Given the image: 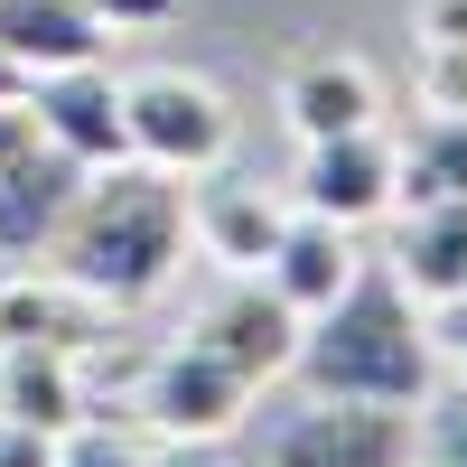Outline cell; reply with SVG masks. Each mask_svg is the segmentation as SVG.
<instances>
[{
    "label": "cell",
    "mask_w": 467,
    "mask_h": 467,
    "mask_svg": "<svg viewBox=\"0 0 467 467\" xmlns=\"http://www.w3.org/2000/svg\"><path fill=\"white\" fill-rule=\"evenodd\" d=\"M290 374L308 383V402H383V411H411L440 383L431 308L393 281V262H356V281L299 327Z\"/></svg>",
    "instance_id": "6da1fadb"
},
{
    "label": "cell",
    "mask_w": 467,
    "mask_h": 467,
    "mask_svg": "<svg viewBox=\"0 0 467 467\" xmlns=\"http://www.w3.org/2000/svg\"><path fill=\"white\" fill-rule=\"evenodd\" d=\"M178 262H187V197H178V178L140 169V160L94 169L75 187L57 244H47V271L75 281L85 299H103L112 318L140 308V299H160L178 281Z\"/></svg>",
    "instance_id": "7a4b0ae2"
},
{
    "label": "cell",
    "mask_w": 467,
    "mask_h": 467,
    "mask_svg": "<svg viewBox=\"0 0 467 467\" xmlns=\"http://www.w3.org/2000/svg\"><path fill=\"white\" fill-rule=\"evenodd\" d=\"M122 131H131V160L160 169V178H197V169H224L234 150V103L187 66H150V75H122Z\"/></svg>",
    "instance_id": "3957f363"
},
{
    "label": "cell",
    "mask_w": 467,
    "mask_h": 467,
    "mask_svg": "<svg viewBox=\"0 0 467 467\" xmlns=\"http://www.w3.org/2000/svg\"><path fill=\"white\" fill-rule=\"evenodd\" d=\"M244 402H253V383L234 374L215 346H197V337L140 356V374H131V411H140L160 440H187V449H215L234 420H244Z\"/></svg>",
    "instance_id": "277c9868"
},
{
    "label": "cell",
    "mask_w": 467,
    "mask_h": 467,
    "mask_svg": "<svg viewBox=\"0 0 467 467\" xmlns=\"http://www.w3.org/2000/svg\"><path fill=\"white\" fill-rule=\"evenodd\" d=\"M393 187H402V150L393 131H337V140H299V178H290V206L299 215H327V224H383L393 215Z\"/></svg>",
    "instance_id": "5b68a950"
},
{
    "label": "cell",
    "mask_w": 467,
    "mask_h": 467,
    "mask_svg": "<svg viewBox=\"0 0 467 467\" xmlns=\"http://www.w3.org/2000/svg\"><path fill=\"white\" fill-rule=\"evenodd\" d=\"M299 327H308V318H299V308L262 281V271H224V290L197 308V327H187V337L215 346V356L244 374V383H271V374H290Z\"/></svg>",
    "instance_id": "8992f818"
},
{
    "label": "cell",
    "mask_w": 467,
    "mask_h": 467,
    "mask_svg": "<svg viewBox=\"0 0 467 467\" xmlns=\"http://www.w3.org/2000/svg\"><path fill=\"white\" fill-rule=\"evenodd\" d=\"M28 112H37V140L66 150L75 169H122V160H131L122 75H112L103 57H94V66H66V75H37V85H28Z\"/></svg>",
    "instance_id": "52a82bcc"
},
{
    "label": "cell",
    "mask_w": 467,
    "mask_h": 467,
    "mask_svg": "<svg viewBox=\"0 0 467 467\" xmlns=\"http://www.w3.org/2000/svg\"><path fill=\"white\" fill-rule=\"evenodd\" d=\"M178 197H187V244L224 271H262L290 224V197H271L262 178H234V169H197Z\"/></svg>",
    "instance_id": "ba28073f"
},
{
    "label": "cell",
    "mask_w": 467,
    "mask_h": 467,
    "mask_svg": "<svg viewBox=\"0 0 467 467\" xmlns=\"http://www.w3.org/2000/svg\"><path fill=\"white\" fill-rule=\"evenodd\" d=\"M271 467H411V411H383V402H308Z\"/></svg>",
    "instance_id": "9c48e42d"
},
{
    "label": "cell",
    "mask_w": 467,
    "mask_h": 467,
    "mask_svg": "<svg viewBox=\"0 0 467 467\" xmlns=\"http://www.w3.org/2000/svg\"><path fill=\"white\" fill-rule=\"evenodd\" d=\"M281 122L299 140H337V131H374L383 122V85H374V66L365 57H346V47H308L281 66Z\"/></svg>",
    "instance_id": "30bf717a"
},
{
    "label": "cell",
    "mask_w": 467,
    "mask_h": 467,
    "mask_svg": "<svg viewBox=\"0 0 467 467\" xmlns=\"http://www.w3.org/2000/svg\"><path fill=\"white\" fill-rule=\"evenodd\" d=\"M0 346H57V356H103L112 346V308L85 299L57 271H10L0 281Z\"/></svg>",
    "instance_id": "8fae6325"
},
{
    "label": "cell",
    "mask_w": 467,
    "mask_h": 467,
    "mask_svg": "<svg viewBox=\"0 0 467 467\" xmlns=\"http://www.w3.org/2000/svg\"><path fill=\"white\" fill-rule=\"evenodd\" d=\"M94 169H75L66 150H19L10 169H0V262L10 271H28V262H47V244H57V224H66V206H75V187H85Z\"/></svg>",
    "instance_id": "7c38bea8"
},
{
    "label": "cell",
    "mask_w": 467,
    "mask_h": 467,
    "mask_svg": "<svg viewBox=\"0 0 467 467\" xmlns=\"http://www.w3.org/2000/svg\"><path fill=\"white\" fill-rule=\"evenodd\" d=\"M85 411H94L85 356H57V346H0V420H19V431H47V440H66Z\"/></svg>",
    "instance_id": "4fadbf2b"
},
{
    "label": "cell",
    "mask_w": 467,
    "mask_h": 467,
    "mask_svg": "<svg viewBox=\"0 0 467 467\" xmlns=\"http://www.w3.org/2000/svg\"><path fill=\"white\" fill-rule=\"evenodd\" d=\"M393 281L420 299V308H440L467 290V197L449 206H393Z\"/></svg>",
    "instance_id": "5bb4252c"
},
{
    "label": "cell",
    "mask_w": 467,
    "mask_h": 467,
    "mask_svg": "<svg viewBox=\"0 0 467 467\" xmlns=\"http://www.w3.org/2000/svg\"><path fill=\"white\" fill-rule=\"evenodd\" d=\"M356 234H346V224H327V215H299L290 206V224H281V244H271V262H262V281L271 290H281L290 308H299V318H318V308L346 290V281H356Z\"/></svg>",
    "instance_id": "9a60e30c"
},
{
    "label": "cell",
    "mask_w": 467,
    "mask_h": 467,
    "mask_svg": "<svg viewBox=\"0 0 467 467\" xmlns=\"http://www.w3.org/2000/svg\"><path fill=\"white\" fill-rule=\"evenodd\" d=\"M103 19L75 10V0H0V57H10L28 85L37 75H66V66H94L103 57Z\"/></svg>",
    "instance_id": "2e32d148"
},
{
    "label": "cell",
    "mask_w": 467,
    "mask_h": 467,
    "mask_svg": "<svg viewBox=\"0 0 467 467\" xmlns=\"http://www.w3.org/2000/svg\"><path fill=\"white\" fill-rule=\"evenodd\" d=\"M393 150H402L393 206H449V197H467V112H420V131L393 140Z\"/></svg>",
    "instance_id": "e0dca14e"
},
{
    "label": "cell",
    "mask_w": 467,
    "mask_h": 467,
    "mask_svg": "<svg viewBox=\"0 0 467 467\" xmlns=\"http://www.w3.org/2000/svg\"><path fill=\"white\" fill-rule=\"evenodd\" d=\"M411 467H467V383H431L411 402Z\"/></svg>",
    "instance_id": "ac0fdd59"
},
{
    "label": "cell",
    "mask_w": 467,
    "mask_h": 467,
    "mask_svg": "<svg viewBox=\"0 0 467 467\" xmlns=\"http://www.w3.org/2000/svg\"><path fill=\"white\" fill-rule=\"evenodd\" d=\"M57 467H150V449L131 440V431H112V420H75V431L57 440Z\"/></svg>",
    "instance_id": "d6986e66"
},
{
    "label": "cell",
    "mask_w": 467,
    "mask_h": 467,
    "mask_svg": "<svg viewBox=\"0 0 467 467\" xmlns=\"http://www.w3.org/2000/svg\"><path fill=\"white\" fill-rule=\"evenodd\" d=\"M411 85H420V112H467V47H420Z\"/></svg>",
    "instance_id": "ffe728a7"
},
{
    "label": "cell",
    "mask_w": 467,
    "mask_h": 467,
    "mask_svg": "<svg viewBox=\"0 0 467 467\" xmlns=\"http://www.w3.org/2000/svg\"><path fill=\"white\" fill-rule=\"evenodd\" d=\"M411 37L420 47H467V0H411Z\"/></svg>",
    "instance_id": "44dd1931"
},
{
    "label": "cell",
    "mask_w": 467,
    "mask_h": 467,
    "mask_svg": "<svg viewBox=\"0 0 467 467\" xmlns=\"http://www.w3.org/2000/svg\"><path fill=\"white\" fill-rule=\"evenodd\" d=\"M75 10H94L103 28H169L187 0H75Z\"/></svg>",
    "instance_id": "7402d4cb"
},
{
    "label": "cell",
    "mask_w": 467,
    "mask_h": 467,
    "mask_svg": "<svg viewBox=\"0 0 467 467\" xmlns=\"http://www.w3.org/2000/svg\"><path fill=\"white\" fill-rule=\"evenodd\" d=\"M0 467H57V440H47V431H19V420H0Z\"/></svg>",
    "instance_id": "603a6c76"
},
{
    "label": "cell",
    "mask_w": 467,
    "mask_h": 467,
    "mask_svg": "<svg viewBox=\"0 0 467 467\" xmlns=\"http://www.w3.org/2000/svg\"><path fill=\"white\" fill-rule=\"evenodd\" d=\"M431 346H440V356H458V365H467V290L431 308Z\"/></svg>",
    "instance_id": "cb8c5ba5"
},
{
    "label": "cell",
    "mask_w": 467,
    "mask_h": 467,
    "mask_svg": "<svg viewBox=\"0 0 467 467\" xmlns=\"http://www.w3.org/2000/svg\"><path fill=\"white\" fill-rule=\"evenodd\" d=\"M19 150H37V112L28 103H0V169H10Z\"/></svg>",
    "instance_id": "d4e9b609"
},
{
    "label": "cell",
    "mask_w": 467,
    "mask_h": 467,
    "mask_svg": "<svg viewBox=\"0 0 467 467\" xmlns=\"http://www.w3.org/2000/svg\"><path fill=\"white\" fill-rule=\"evenodd\" d=\"M150 467H215L206 449H187V440H169V449H150Z\"/></svg>",
    "instance_id": "484cf974"
},
{
    "label": "cell",
    "mask_w": 467,
    "mask_h": 467,
    "mask_svg": "<svg viewBox=\"0 0 467 467\" xmlns=\"http://www.w3.org/2000/svg\"><path fill=\"white\" fill-rule=\"evenodd\" d=\"M0 103H28V75H19L10 57H0Z\"/></svg>",
    "instance_id": "4316f807"
}]
</instances>
